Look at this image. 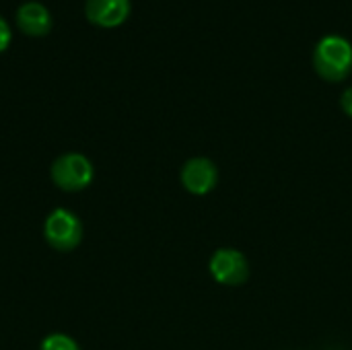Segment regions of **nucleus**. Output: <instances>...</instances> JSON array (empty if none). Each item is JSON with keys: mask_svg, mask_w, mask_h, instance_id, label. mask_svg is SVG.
I'll return each instance as SVG.
<instances>
[{"mask_svg": "<svg viewBox=\"0 0 352 350\" xmlns=\"http://www.w3.org/2000/svg\"><path fill=\"white\" fill-rule=\"evenodd\" d=\"M208 268H210L212 278L227 287H239V285L248 283V278H250L248 258L233 248L217 250L210 258Z\"/></svg>", "mask_w": 352, "mask_h": 350, "instance_id": "4", "label": "nucleus"}, {"mask_svg": "<svg viewBox=\"0 0 352 350\" xmlns=\"http://www.w3.org/2000/svg\"><path fill=\"white\" fill-rule=\"evenodd\" d=\"M39 350H82V349H80V344H78L72 336H68V334H64V332H54V334H47V336L41 340Z\"/></svg>", "mask_w": 352, "mask_h": 350, "instance_id": "8", "label": "nucleus"}, {"mask_svg": "<svg viewBox=\"0 0 352 350\" xmlns=\"http://www.w3.org/2000/svg\"><path fill=\"white\" fill-rule=\"evenodd\" d=\"M219 169L210 159L194 157L182 167V184L194 196H204L217 188Z\"/></svg>", "mask_w": 352, "mask_h": 350, "instance_id": "5", "label": "nucleus"}, {"mask_svg": "<svg viewBox=\"0 0 352 350\" xmlns=\"http://www.w3.org/2000/svg\"><path fill=\"white\" fill-rule=\"evenodd\" d=\"M10 39H12V31H10V27H8V23L0 17V54L8 50Z\"/></svg>", "mask_w": 352, "mask_h": 350, "instance_id": "9", "label": "nucleus"}, {"mask_svg": "<svg viewBox=\"0 0 352 350\" xmlns=\"http://www.w3.org/2000/svg\"><path fill=\"white\" fill-rule=\"evenodd\" d=\"M340 105H342V109L349 113L352 118V87H349L344 93H342V97H340Z\"/></svg>", "mask_w": 352, "mask_h": 350, "instance_id": "10", "label": "nucleus"}, {"mask_svg": "<svg viewBox=\"0 0 352 350\" xmlns=\"http://www.w3.org/2000/svg\"><path fill=\"white\" fill-rule=\"evenodd\" d=\"M132 12L130 0H87L85 17L91 25L101 29H113L126 23Z\"/></svg>", "mask_w": 352, "mask_h": 350, "instance_id": "6", "label": "nucleus"}, {"mask_svg": "<svg viewBox=\"0 0 352 350\" xmlns=\"http://www.w3.org/2000/svg\"><path fill=\"white\" fill-rule=\"evenodd\" d=\"M50 177L58 190L74 194L87 190L93 184L95 167L91 159L82 153H64L52 163Z\"/></svg>", "mask_w": 352, "mask_h": 350, "instance_id": "2", "label": "nucleus"}, {"mask_svg": "<svg viewBox=\"0 0 352 350\" xmlns=\"http://www.w3.org/2000/svg\"><path fill=\"white\" fill-rule=\"evenodd\" d=\"M85 237L82 221L68 208H54L43 221V239L56 252H74Z\"/></svg>", "mask_w": 352, "mask_h": 350, "instance_id": "3", "label": "nucleus"}, {"mask_svg": "<svg viewBox=\"0 0 352 350\" xmlns=\"http://www.w3.org/2000/svg\"><path fill=\"white\" fill-rule=\"evenodd\" d=\"M314 68L326 80H344L352 70L351 39L340 33H328L320 37L314 47Z\"/></svg>", "mask_w": 352, "mask_h": 350, "instance_id": "1", "label": "nucleus"}, {"mask_svg": "<svg viewBox=\"0 0 352 350\" xmlns=\"http://www.w3.org/2000/svg\"><path fill=\"white\" fill-rule=\"evenodd\" d=\"M52 14L45 4L37 0H29L16 10V27L29 37H43L52 31Z\"/></svg>", "mask_w": 352, "mask_h": 350, "instance_id": "7", "label": "nucleus"}]
</instances>
